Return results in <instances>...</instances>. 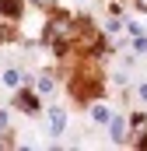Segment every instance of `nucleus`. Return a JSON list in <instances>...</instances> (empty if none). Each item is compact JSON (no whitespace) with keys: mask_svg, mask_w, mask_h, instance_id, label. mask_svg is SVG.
Wrapping results in <instances>:
<instances>
[{"mask_svg":"<svg viewBox=\"0 0 147 151\" xmlns=\"http://www.w3.org/2000/svg\"><path fill=\"white\" fill-rule=\"evenodd\" d=\"M109 134H112V141H116V144H123V141H126V119H123V116H112V119H109Z\"/></svg>","mask_w":147,"mask_h":151,"instance_id":"obj_3","label":"nucleus"},{"mask_svg":"<svg viewBox=\"0 0 147 151\" xmlns=\"http://www.w3.org/2000/svg\"><path fill=\"white\" fill-rule=\"evenodd\" d=\"M35 88L42 91V95H49V91L56 88V77H53V74H42V77H39V84H35Z\"/></svg>","mask_w":147,"mask_h":151,"instance_id":"obj_8","label":"nucleus"},{"mask_svg":"<svg viewBox=\"0 0 147 151\" xmlns=\"http://www.w3.org/2000/svg\"><path fill=\"white\" fill-rule=\"evenodd\" d=\"M137 7H140V11H147V0H137Z\"/></svg>","mask_w":147,"mask_h":151,"instance_id":"obj_14","label":"nucleus"},{"mask_svg":"<svg viewBox=\"0 0 147 151\" xmlns=\"http://www.w3.org/2000/svg\"><path fill=\"white\" fill-rule=\"evenodd\" d=\"M133 49H137V56H140V53H147V39H144V35H137V42H133Z\"/></svg>","mask_w":147,"mask_h":151,"instance_id":"obj_9","label":"nucleus"},{"mask_svg":"<svg viewBox=\"0 0 147 151\" xmlns=\"http://www.w3.org/2000/svg\"><path fill=\"white\" fill-rule=\"evenodd\" d=\"M49 123H53V134L60 137V134L67 130V113H63L60 106H53V109H49Z\"/></svg>","mask_w":147,"mask_h":151,"instance_id":"obj_4","label":"nucleus"},{"mask_svg":"<svg viewBox=\"0 0 147 151\" xmlns=\"http://www.w3.org/2000/svg\"><path fill=\"white\" fill-rule=\"evenodd\" d=\"M32 4H35V7H42V11H53V7H56V0H32Z\"/></svg>","mask_w":147,"mask_h":151,"instance_id":"obj_10","label":"nucleus"},{"mask_svg":"<svg viewBox=\"0 0 147 151\" xmlns=\"http://www.w3.org/2000/svg\"><path fill=\"white\" fill-rule=\"evenodd\" d=\"M0 130H7V113H0Z\"/></svg>","mask_w":147,"mask_h":151,"instance_id":"obj_12","label":"nucleus"},{"mask_svg":"<svg viewBox=\"0 0 147 151\" xmlns=\"http://www.w3.org/2000/svg\"><path fill=\"white\" fill-rule=\"evenodd\" d=\"M21 81H25V77H21L18 67H7V70H4V84H7V88H18Z\"/></svg>","mask_w":147,"mask_h":151,"instance_id":"obj_7","label":"nucleus"},{"mask_svg":"<svg viewBox=\"0 0 147 151\" xmlns=\"http://www.w3.org/2000/svg\"><path fill=\"white\" fill-rule=\"evenodd\" d=\"M0 11L7 18H21V0H0Z\"/></svg>","mask_w":147,"mask_h":151,"instance_id":"obj_6","label":"nucleus"},{"mask_svg":"<svg viewBox=\"0 0 147 151\" xmlns=\"http://www.w3.org/2000/svg\"><path fill=\"white\" fill-rule=\"evenodd\" d=\"M137 95H140V99L147 102V84H140V88H137Z\"/></svg>","mask_w":147,"mask_h":151,"instance_id":"obj_11","label":"nucleus"},{"mask_svg":"<svg viewBox=\"0 0 147 151\" xmlns=\"http://www.w3.org/2000/svg\"><path fill=\"white\" fill-rule=\"evenodd\" d=\"M74 35H77V25H74L70 14H56V18L49 21V28H46V39L53 42L56 56H63V53H67V46H70Z\"/></svg>","mask_w":147,"mask_h":151,"instance_id":"obj_1","label":"nucleus"},{"mask_svg":"<svg viewBox=\"0 0 147 151\" xmlns=\"http://www.w3.org/2000/svg\"><path fill=\"white\" fill-rule=\"evenodd\" d=\"M91 119H95V123H109V119H112V109L105 106V102H95V106H91Z\"/></svg>","mask_w":147,"mask_h":151,"instance_id":"obj_5","label":"nucleus"},{"mask_svg":"<svg viewBox=\"0 0 147 151\" xmlns=\"http://www.w3.org/2000/svg\"><path fill=\"white\" fill-rule=\"evenodd\" d=\"M4 39H7V28H4V25H0V42H4Z\"/></svg>","mask_w":147,"mask_h":151,"instance_id":"obj_13","label":"nucleus"},{"mask_svg":"<svg viewBox=\"0 0 147 151\" xmlns=\"http://www.w3.org/2000/svg\"><path fill=\"white\" fill-rule=\"evenodd\" d=\"M21 113H28V116H35L39 109H42V102H39V91H21L18 95V102H14Z\"/></svg>","mask_w":147,"mask_h":151,"instance_id":"obj_2","label":"nucleus"}]
</instances>
